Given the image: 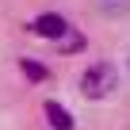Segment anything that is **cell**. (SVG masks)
Instances as JSON below:
<instances>
[{
    "label": "cell",
    "mask_w": 130,
    "mask_h": 130,
    "mask_svg": "<svg viewBox=\"0 0 130 130\" xmlns=\"http://www.w3.org/2000/svg\"><path fill=\"white\" fill-rule=\"evenodd\" d=\"M46 119H50L54 130H73V115H69V107H61L57 100L46 103Z\"/></svg>",
    "instance_id": "3957f363"
},
{
    "label": "cell",
    "mask_w": 130,
    "mask_h": 130,
    "mask_svg": "<svg viewBox=\"0 0 130 130\" xmlns=\"http://www.w3.org/2000/svg\"><path fill=\"white\" fill-rule=\"evenodd\" d=\"M54 46H57L61 54H73V50H80V46H84V35H80L77 27H69V35H65L61 42H54Z\"/></svg>",
    "instance_id": "277c9868"
},
{
    "label": "cell",
    "mask_w": 130,
    "mask_h": 130,
    "mask_svg": "<svg viewBox=\"0 0 130 130\" xmlns=\"http://www.w3.org/2000/svg\"><path fill=\"white\" fill-rule=\"evenodd\" d=\"M19 69H23V77H31V80H46V65H38V61H31V57L19 61Z\"/></svg>",
    "instance_id": "5b68a950"
},
{
    "label": "cell",
    "mask_w": 130,
    "mask_h": 130,
    "mask_svg": "<svg viewBox=\"0 0 130 130\" xmlns=\"http://www.w3.org/2000/svg\"><path fill=\"white\" fill-rule=\"evenodd\" d=\"M31 35H38L46 42H61L65 35H69V19L57 15V12H42L38 19H31Z\"/></svg>",
    "instance_id": "7a4b0ae2"
},
{
    "label": "cell",
    "mask_w": 130,
    "mask_h": 130,
    "mask_svg": "<svg viewBox=\"0 0 130 130\" xmlns=\"http://www.w3.org/2000/svg\"><path fill=\"white\" fill-rule=\"evenodd\" d=\"M115 88H119V69L107 65V61H96V65H88V69L80 73V92H84V100H107Z\"/></svg>",
    "instance_id": "6da1fadb"
}]
</instances>
